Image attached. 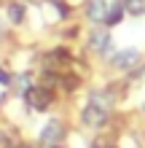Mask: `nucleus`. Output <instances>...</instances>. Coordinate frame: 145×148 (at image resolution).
I'll return each instance as SVG.
<instances>
[{
  "mask_svg": "<svg viewBox=\"0 0 145 148\" xmlns=\"http://www.w3.org/2000/svg\"><path fill=\"white\" fill-rule=\"evenodd\" d=\"M27 97H30V102H32V108H38V110H43L48 102H51V94H48L46 89H30Z\"/></svg>",
  "mask_w": 145,
  "mask_h": 148,
  "instance_id": "nucleus-6",
  "label": "nucleus"
},
{
  "mask_svg": "<svg viewBox=\"0 0 145 148\" xmlns=\"http://www.w3.org/2000/svg\"><path fill=\"white\" fill-rule=\"evenodd\" d=\"M110 49H113V40H110L108 30H94L91 32V51H97V54H110Z\"/></svg>",
  "mask_w": 145,
  "mask_h": 148,
  "instance_id": "nucleus-3",
  "label": "nucleus"
},
{
  "mask_svg": "<svg viewBox=\"0 0 145 148\" xmlns=\"http://www.w3.org/2000/svg\"><path fill=\"white\" fill-rule=\"evenodd\" d=\"M110 105H113V97H110L108 92H94L89 97V105L83 108L81 113V119H83V124H89V127H102L108 121L110 116Z\"/></svg>",
  "mask_w": 145,
  "mask_h": 148,
  "instance_id": "nucleus-1",
  "label": "nucleus"
},
{
  "mask_svg": "<svg viewBox=\"0 0 145 148\" xmlns=\"http://www.w3.org/2000/svg\"><path fill=\"white\" fill-rule=\"evenodd\" d=\"M86 14H89L91 22H105V16H108V0H89Z\"/></svg>",
  "mask_w": 145,
  "mask_h": 148,
  "instance_id": "nucleus-4",
  "label": "nucleus"
},
{
  "mask_svg": "<svg viewBox=\"0 0 145 148\" xmlns=\"http://www.w3.org/2000/svg\"><path fill=\"white\" fill-rule=\"evenodd\" d=\"M140 59V51L137 49H124V51H118V54L113 57V62H116V67H132L134 62Z\"/></svg>",
  "mask_w": 145,
  "mask_h": 148,
  "instance_id": "nucleus-5",
  "label": "nucleus"
},
{
  "mask_svg": "<svg viewBox=\"0 0 145 148\" xmlns=\"http://www.w3.org/2000/svg\"><path fill=\"white\" fill-rule=\"evenodd\" d=\"M126 11H129L132 16H142L145 14V0H124Z\"/></svg>",
  "mask_w": 145,
  "mask_h": 148,
  "instance_id": "nucleus-8",
  "label": "nucleus"
},
{
  "mask_svg": "<svg viewBox=\"0 0 145 148\" xmlns=\"http://www.w3.org/2000/svg\"><path fill=\"white\" fill-rule=\"evenodd\" d=\"M19 89L22 92H30V75H22L19 78Z\"/></svg>",
  "mask_w": 145,
  "mask_h": 148,
  "instance_id": "nucleus-10",
  "label": "nucleus"
},
{
  "mask_svg": "<svg viewBox=\"0 0 145 148\" xmlns=\"http://www.w3.org/2000/svg\"><path fill=\"white\" fill-rule=\"evenodd\" d=\"M8 19L19 24V22L24 19V5H22V3H11V5H8Z\"/></svg>",
  "mask_w": 145,
  "mask_h": 148,
  "instance_id": "nucleus-9",
  "label": "nucleus"
},
{
  "mask_svg": "<svg viewBox=\"0 0 145 148\" xmlns=\"http://www.w3.org/2000/svg\"><path fill=\"white\" fill-rule=\"evenodd\" d=\"M59 137H62V124H59V121H48L43 127V132H40V143L46 148H57Z\"/></svg>",
  "mask_w": 145,
  "mask_h": 148,
  "instance_id": "nucleus-2",
  "label": "nucleus"
},
{
  "mask_svg": "<svg viewBox=\"0 0 145 148\" xmlns=\"http://www.w3.org/2000/svg\"><path fill=\"white\" fill-rule=\"evenodd\" d=\"M8 81H11V78H8V73H5V70H0V84H8Z\"/></svg>",
  "mask_w": 145,
  "mask_h": 148,
  "instance_id": "nucleus-11",
  "label": "nucleus"
},
{
  "mask_svg": "<svg viewBox=\"0 0 145 148\" xmlns=\"http://www.w3.org/2000/svg\"><path fill=\"white\" fill-rule=\"evenodd\" d=\"M121 16H124V3H113V5L108 8L105 22H108V24H118V22H121Z\"/></svg>",
  "mask_w": 145,
  "mask_h": 148,
  "instance_id": "nucleus-7",
  "label": "nucleus"
}]
</instances>
